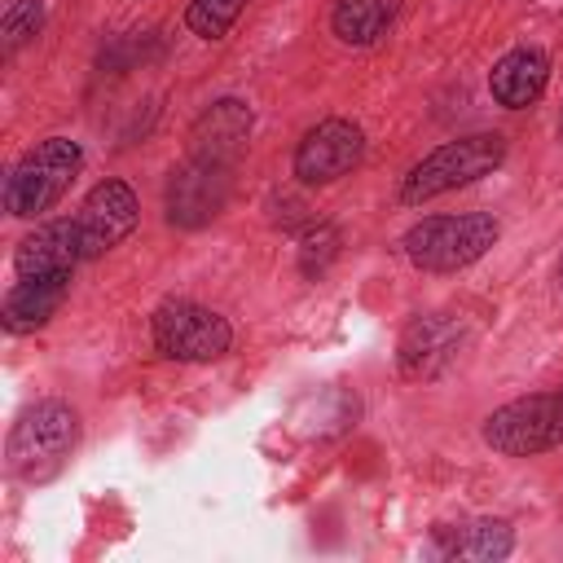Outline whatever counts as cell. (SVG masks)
Masks as SVG:
<instances>
[{
  "label": "cell",
  "instance_id": "6da1fadb",
  "mask_svg": "<svg viewBox=\"0 0 563 563\" xmlns=\"http://www.w3.org/2000/svg\"><path fill=\"white\" fill-rule=\"evenodd\" d=\"M75 444H79V413L66 400H35L9 427V444H4L9 475L22 484H48L53 475H62Z\"/></svg>",
  "mask_w": 563,
  "mask_h": 563
},
{
  "label": "cell",
  "instance_id": "7a4b0ae2",
  "mask_svg": "<svg viewBox=\"0 0 563 563\" xmlns=\"http://www.w3.org/2000/svg\"><path fill=\"white\" fill-rule=\"evenodd\" d=\"M501 158H506V136L501 132H471V136L444 141L400 176V202L418 207V202H431L449 189L475 185L479 176H493L501 167Z\"/></svg>",
  "mask_w": 563,
  "mask_h": 563
},
{
  "label": "cell",
  "instance_id": "3957f363",
  "mask_svg": "<svg viewBox=\"0 0 563 563\" xmlns=\"http://www.w3.org/2000/svg\"><path fill=\"white\" fill-rule=\"evenodd\" d=\"M84 167V145L70 136H44L35 150H26L9 176H4V211L13 220H35L48 207L62 202L70 180Z\"/></svg>",
  "mask_w": 563,
  "mask_h": 563
},
{
  "label": "cell",
  "instance_id": "277c9868",
  "mask_svg": "<svg viewBox=\"0 0 563 563\" xmlns=\"http://www.w3.org/2000/svg\"><path fill=\"white\" fill-rule=\"evenodd\" d=\"M497 238H501L497 216L462 211V216H427V220L409 224L400 246H405V260L422 273H457V268L475 264L479 255H488V246Z\"/></svg>",
  "mask_w": 563,
  "mask_h": 563
},
{
  "label": "cell",
  "instance_id": "5b68a950",
  "mask_svg": "<svg viewBox=\"0 0 563 563\" xmlns=\"http://www.w3.org/2000/svg\"><path fill=\"white\" fill-rule=\"evenodd\" d=\"M484 444L501 457H537L563 444V391L519 396L484 418Z\"/></svg>",
  "mask_w": 563,
  "mask_h": 563
},
{
  "label": "cell",
  "instance_id": "8992f818",
  "mask_svg": "<svg viewBox=\"0 0 563 563\" xmlns=\"http://www.w3.org/2000/svg\"><path fill=\"white\" fill-rule=\"evenodd\" d=\"M150 339L167 361H220L233 347V325L194 299H167L150 317Z\"/></svg>",
  "mask_w": 563,
  "mask_h": 563
},
{
  "label": "cell",
  "instance_id": "52a82bcc",
  "mask_svg": "<svg viewBox=\"0 0 563 563\" xmlns=\"http://www.w3.org/2000/svg\"><path fill=\"white\" fill-rule=\"evenodd\" d=\"M229 189H233V167L229 163H211V158H194L189 154V163H180L167 176V189H163L167 224H176V229L211 224L224 211Z\"/></svg>",
  "mask_w": 563,
  "mask_h": 563
},
{
  "label": "cell",
  "instance_id": "ba28073f",
  "mask_svg": "<svg viewBox=\"0 0 563 563\" xmlns=\"http://www.w3.org/2000/svg\"><path fill=\"white\" fill-rule=\"evenodd\" d=\"M75 220V238H79V255L84 260H97L106 251H114L141 220V202L132 194L128 180L119 176H106L88 189V198L79 202V211L70 216Z\"/></svg>",
  "mask_w": 563,
  "mask_h": 563
},
{
  "label": "cell",
  "instance_id": "9c48e42d",
  "mask_svg": "<svg viewBox=\"0 0 563 563\" xmlns=\"http://www.w3.org/2000/svg\"><path fill=\"white\" fill-rule=\"evenodd\" d=\"M365 154V132L352 119H321L317 128H308L295 145V176L299 185H334L339 176H347Z\"/></svg>",
  "mask_w": 563,
  "mask_h": 563
},
{
  "label": "cell",
  "instance_id": "30bf717a",
  "mask_svg": "<svg viewBox=\"0 0 563 563\" xmlns=\"http://www.w3.org/2000/svg\"><path fill=\"white\" fill-rule=\"evenodd\" d=\"M462 352V321L449 312H422L405 325L396 343V369L405 378H435Z\"/></svg>",
  "mask_w": 563,
  "mask_h": 563
},
{
  "label": "cell",
  "instance_id": "8fae6325",
  "mask_svg": "<svg viewBox=\"0 0 563 563\" xmlns=\"http://www.w3.org/2000/svg\"><path fill=\"white\" fill-rule=\"evenodd\" d=\"M545 84H550V57L541 48H532V44H519V48L501 53L493 62V70H488V92L506 110L537 106L541 92H545Z\"/></svg>",
  "mask_w": 563,
  "mask_h": 563
},
{
  "label": "cell",
  "instance_id": "7c38bea8",
  "mask_svg": "<svg viewBox=\"0 0 563 563\" xmlns=\"http://www.w3.org/2000/svg\"><path fill=\"white\" fill-rule=\"evenodd\" d=\"M75 264H84L79 255V238H75V220H44L35 224L18 251H13V273L18 277H53V273H75Z\"/></svg>",
  "mask_w": 563,
  "mask_h": 563
},
{
  "label": "cell",
  "instance_id": "4fadbf2b",
  "mask_svg": "<svg viewBox=\"0 0 563 563\" xmlns=\"http://www.w3.org/2000/svg\"><path fill=\"white\" fill-rule=\"evenodd\" d=\"M70 295V273H53V277H18L4 295L0 321L9 334H31L40 325H48L57 317V308Z\"/></svg>",
  "mask_w": 563,
  "mask_h": 563
},
{
  "label": "cell",
  "instance_id": "5bb4252c",
  "mask_svg": "<svg viewBox=\"0 0 563 563\" xmlns=\"http://www.w3.org/2000/svg\"><path fill=\"white\" fill-rule=\"evenodd\" d=\"M251 136V110L233 97L216 101L211 110H202V119L194 123V158H211V163H238Z\"/></svg>",
  "mask_w": 563,
  "mask_h": 563
},
{
  "label": "cell",
  "instance_id": "9a60e30c",
  "mask_svg": "<svg viewBox=\"0 0 563 563\" xmlns=\"http://www.w3.org/2000/svg\"><path fill=\"white\" fill-rule=\"evenodd\" d=\"M435 550L444 559H475L493 563L515 550V532L506 519H475V523H440L435 528Z\"/></svg>",
  "mask_w": 563,
  "mask_h": 563
},
{
  "label": "cell",
  "instance_id": "2e32d148",
  "mask_svg": "<svg viewBox=\"0 0 563 563\" xmlns=\"http://www.w3.org/2000/svg\"><path fill=\"white\" fill-rule=\"evenodd\" d=\"M405 0H334V13H330V31L352 44V48H365L374 44L400 13Z\"/></svg>",
  "mask_w": 563,
  "mask_h": 563
},
{
  "label": "cell",
  "instance_id": "e0dca14e",
  "mask_svg": "<svg viewBox=\"0 0 563 563\" xmlns=\"http://www.w3.org/2000/svg\"><path fill=\"white\" fill-rule=\"evenodd\" d=\"M246 0H189L185 9V26L198 35V40H224L229 26L242 18Z\"/></svg>",
  "mask_w": 563,
  "mask_h": 563
},
{
  "label": "cell",
  "instance_id": "ac0fdd59",
  "mask_svg": "<svg viewBox=\"0 0 563 563\" xmlns=\"http://www.w3.org/2000/svg\"><path fill=\"white\" fill-rule=\"evenodd\" d=\"M339 246H343V238H339L334 224H325V220L308 224L303 238H299V268H303V277H321L330 268V260L339 255Z\"/></svg>",
  "mask_w": 563,
  "mask_h": 563
},
{
  "label": "cell",
  "instance_id": "d6986e66",
  "mask_svg": "<svg viewBox=\"0 0 563 563\" xmlns=\"http://www.w3.org/2000/svg\"><path fill=\"white\" fill-rule=\"evenodd\" d=\"M44 31V0H9L4 18H0V35H4V53H18L22 44H31Z\"/></svg>",
  "mask_w": 563,
  "mask_h": 563
},
{
  "label": "cell",
  "instance_id": "ffe728a7",
  "mask_svg": "<svg viewBox=\"0 0 563 563\" xmlns=\"http://www.w3.org/2000/svg\"><path fill=\"white\" fill-rule=\"evenodd\" d=\"M559 141H563V114H559Z\"/></svg>",
  "mask_w": 563,
  "mask_h": 563
}]
</instances>
